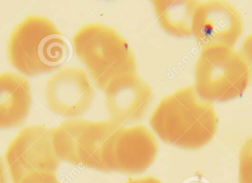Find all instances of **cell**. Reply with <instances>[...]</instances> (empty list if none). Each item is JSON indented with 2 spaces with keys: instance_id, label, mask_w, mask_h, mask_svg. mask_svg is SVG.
Masks as SVG:
<instances>
[{
  "instance_id": "3957f363",
  "label": "cell",
  "mask_w": 252,
  "mask_h": 183,
  "mask_svg": "<svg viewBox=\"0 0 252 183\" xmlns=\"http://www.w3.org/2000/svg\"><path fill=\"white\" fill-rule=\"evenodd\" d=\"M77 57L85 65L96 87L104 91L118 77L136 74V59L127 41L110 27L90 24L72 38Z\"/></svg>"
},
{
  "instance_id": "8992f818",
  "label": "cell",
  "mask_w": 252,
  "mask_h": 183,
  "mask_svg": "<svg viewBox=\"0 0 252 183\" xmlns=\"http://www.w3.org/2000/svg\"><path fill=\"white\" fill-rule=\"evenodd\" d=\"M4 158L13 183L31 174H56L60 163L53 148L52 129L41 125L20 131L7 147Z\"/></svg>"
},
{
  "instance_id": "4fadbf2b",
  "label": "cell",
  "mask_w": 252,
  "mask_h": 183,
  "mask_svg": "<svg viewBox=\"0 0 252 183\" xmlns=\"http://www.w3.org/2000/svg\"><path fill=\"white\" fill-rule=\"evenodd\" d=\"M239 183H252V136L243 145L240 153Z\"/></svg>"
},
{
  "instance_id": "9a60e30c",
  "label": "cell",
  "mask_w": 252,
  "mask_h": 183,
  "mask_svg": "<svg viewBox=\"0 0 252 183\" xmlns=\"http://www.w3.org/2000/svg\"><path fill=\"white\" fill-rule=\"evenodd\" d=\"M240 53L248 62L250 68H252V34L248 36L244 40Z\"/></svg>"
},
{
  "instance_id": "52a82bcc",
  "label": "cell",
  "mask_w": 252,
  "mask_h": 183,
  "mask_svg": "<svg viewBox=\"0 0 252 183\" xmlns=\"http://www.w3.org/2000/svg\"><path fill=\"white\" fill-rule=\"evenodd\" d=\"M157 152V140L145 126H121L105 144L103 169L104 172L139 173L152 164Z\"/></svg>"
},
{
  "instance_id": "7c38bea8",
  "label": "cell",
  "mask_w": 252,
  "mask_h": 183,
  "mask_svg": "<svg viewBox=\"0 0 252 183\" xmlns=\"http://www.w3.org/2000/svg\"><path fill=\"white\" fill-rule=\"evenodd\" d=\"M152 3L158 23L165 32L181 38L192 36V19L199 1L154 0Z\"/></svg>"
},
{
  "instance_id": "30bf717a",
  "label": "cell",
  "mask_w": 252,
  "mask_h": 183,
  "mask_svg": "<svg viewBox=\"0 0 252 183\" xmlns=\"http://www.w3.org/2000/svg\"><path fill=\"white\" fill-rule=\"evenodd\" d=\"M104 93L111 118L121 126L141 120L153 100L149 84L136 74L115 78L106 86Z\"/></svg>"
},
{
  "instance_id": "5b68a950",
  "label": "cell",
  "mask_w": 252,
  "mask_h": 183,
  "mask_svg": "<svg viewBox=\"0 0 252 183\" xmlns=\"http://www.w3.org/2000/svg\"><path fill=\"white\" fill-rule=\"evenodd\" d=\"M121 125L113 120L93 122L84 119L66 120L52 129V141L60 160L73 165L103 171L105 144Z\"/></svg>"
},
{
  "instance_id": "2e32d148",
  "label": "cell",
  "mask_w": 252,
  "mask_h": 183,
  "mask_svg": "<svg viewBox=\"0 0 252 183\" xmlns=\"http://www.w3.org/2000/svg\"><path fill=\"white\" fill-rule=\"evenodd\" d=\"M0 183H8L5 167L1 157H0Z\"/></svg>"
},
{
  "instance_id": "e0dca14e",
  "label": "cell",
  "mask_w": 252,
  "mask_h": 183,
  "mask_svg": "<svg viewBox=\"0 0 252 183\" xmlns=\"http://www.w3.org/2000/svg\"><path fill=\"white\" fill-rule=\"evenodd\" d=\"M148 183H151V181H152V178H148ZM136 183H141V180L139 179V180H136ZM132 183L131 182L130 183ZM154 183H159V181H157V179H155V181H154Z\"/></svg>"
},
{
  "instance_id": "277c9868",
  "label": "cell",
  "mask_w": 252,
  "mask_h": 183,
  "mask_svg": "<svg viewBox=\"0 0 252 183\" xmlns=\"http://www.w3.org/2000/svg\"><path fill=\"white\" fill-rule=\"evenodd\" d=\"M250 74L251 68L240 52L225 46L207 47L195 65V91L210 103L231 101L247 90Z\"/></svg>"
},
{
  "instance_id": "9c48e42d",
  "label": "cell",
  "mask_w": 252,
  "mask_h": 183,
  "mask_svg": "<svg viewBox=\"0 0 252 183\" xmlns=\"http://www.w3.org/2000/svg\"><path fill=\"white\" fill-rule=\"evenodd\" d=\"M94 98V89L87 74L78 68L62 70L46 84V101L49 109L58 115H83L90 110Z\"/></svg>"
},
{
  "instance_id": "8fae6325",
  "label": "cell",
  "mask_w": 252,
  "mask_h": 183,
  "mask_svg": "<svg viewBox=\"0 0 252 183\" xmlns=\"http://www.w3.org/2000/svg\"><path fill=\"white\" fill-rule=\"evenodd\" d=\"M32 102L29 81L12 73H0V129L21 126Z\"/></svg>"
},
{
  "instance_id": "ba28073f",
  "label": "cell",
  "mask_w": 252,
  "mask_h": 183,
  "mask_svg": "<svg viewBox=\"0 0 252 183\" xmlns=\"http://www.w3.org/2000/svg\"><path fill=\"white\" fill-rule=\"evenodd\" d=\"M192 31L203 49L214 46L233 48L242 34V16L227 1H199L194 13Z\"/></svg>"
},
{
  "instance_id": "7a4b0ae2",
  "label": "cell",
  "mask_w": 252,
  "mask_h": 183,
  "mask_svg": "<svg viewBox=\"0 0 252 183\" xmlns=\"http://www.w3.org/2000/svg\"><path fill=\"white\" fill-rule=\"evenodd\" d=\"M7 56L15 69L34 76L60 68L67 60L69 49L51 20L43 16H30L12 32Z\"/></svg>"
},
{
  "instance_id": "5bb4252c",
  "label": "cell",
  "mask_w": 252,
  "mask_h": 183,
  "mask_svg": "<svg viewBox=\"0 0 252 183\" xmlns=\"http://www.w3.org/2000/svg\"><path fill=\"white\" fill-rule=\"evenodd\" d=\"M19 183H61L55 173H33L24 178Z\"/></svg>"
},
{
  "instance_id": "6da1fadb",
  "label": "cell",
  "mask_w": 252,
  "mask_h": 183,
  "mask_svg": "<svg viewBox=\"0 0 252 183\" xmlns=\"http://www.w3.org/2000/svg\"><path fill=\"white\" fill-rule=\"evenodd\" d=\"M218 123L213 104L200 98L193 86L163 98L150 117L160 139L185 149L205 146L216 135Z\"/></svg>"
}]
</instances>
